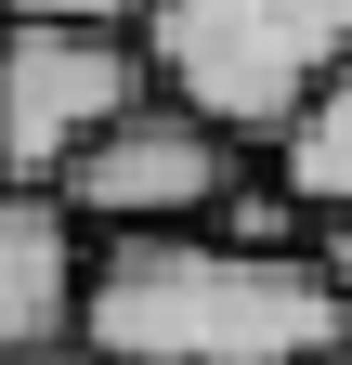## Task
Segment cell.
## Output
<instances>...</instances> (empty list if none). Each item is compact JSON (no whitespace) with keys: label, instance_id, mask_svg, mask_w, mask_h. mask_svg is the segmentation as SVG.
Segmentation results:
<instances>
[{"label":"cell","instance_id":"6da1fadb","mask_svg":"<svg viewBox=\"0 0 352 365\" xmlns=\"http://www.w3.org/2000/svg\"><path fill=\"white\" fill-rule=\"evenodd\" d=\"M78 339L105 365H326L352 352V300L314 248H248L222 222H157L92 248Z\"/></svg>","mask_w":352,"mask_h":365},{"label":"cell","instance_id":"7a4b0ae2","mask_svg":"<svg viewBox=\"0 0 352 365\" xmlns=\"http://www.w3.org/2000/svg\"><path fill=\"white\" fill-rule=\"evenodd\" d=\"M157 66L248 144H274L352 66V0H157Z\"/></svg>","mask_w":352,"mask_h":365},{"label":"cell","instance_id":"3957f363","mask_svg":"<svg viewBox=\"0 0 352 365\" xmlns=\"http://www.w3.org/2000/svg\"><path fill=\"white\" fill-rule=\"evenodd\" d=\"M144 91H170L157 39H130V26H14L0 14V182H53L66 196V170Z\"/></svg>","mask_w":352,"mask_h":365},{"label":"cell","instance_id":"277c9868","mask_svg":"<svg viewBox=\"0 0 352 365\" xmlns=\"http://www.w3.org/2000/svg\"><path fill=\"white\" fill-rule=\"evenodd\" d=\"M261 144L235 118H209L196 91H144V105H130L118 130L92 157L66 170V209L92 222V235H157V222H209L235 196V170H248Z\"/></svg>","mask_w":352,"mask_h":365},{"label":"cell","instance_id":"5b68a950","mask_svg":"<svg viewBox=\"0 0 352 365\" xmlns=\"http://www.w3.org/2000/svg\"><path fill=\"white\" fill-rule=\"evenodd\" d=\"M92 313V222L53 182H0V352L78 339Z\"/></svg>","mask_w":352,"mask_h":365},{"label":"cell","instance_id":"8992f818","mask_svg":"<svg viewBox=\"0 0 352 365\" xmlns=\"http://www.w3.org/2000/svg\"><path fill=\"white\" fill-rule=\"evenodd\" d=\"M274 157H287V182H300L314 209H352V66H339L314 105L274 130Z\"/></svg>","mask_w":352,"mask_h":365},{"label":"cell","instance_id":"52a82bcc","mask_svg":"<svg viewBox=\"0 0 352 365\" xmlns=\"http://www.w3.org/2000/svg\"><path fill=\"white\" fill-rule=\"evenodd\" d=\"M14 26H130V39H157V0H0Z\"/></svg>","mask_w":352,"mask_h":365},{"label":"cell","instance_id":"ba28073f","mask_svg":"<svg viewBox=\"0 0 352 365\" xmlns=\"http://www.w3.org/2000/svg\"><path fill=\"white\" fill-rule=\"evenodd\" d=\"M314 261H326V287L352 300V209H314Z\"/></svg>","mask_w":352,"mask_h":365},{"label":"cell","instance_id":"9c48e42d","mask_svg":"<svg viewBox=\"0 0 352 365\" xmlns=\"http://www.w3.org/2000/svg\"><path fill=\"white\" fill-rule=\"evenodd\" d=\"M0 365H105L92 339H39V352H0Z\"/></svg>","mask_w":352,"mask_h":365},{"label":"cell","instance_id":"30bf717a","mask_svg":"<svg viewBox=\"0 0 352 365\" xmlns=\"http://www.w3.org/2000/svg\"><path fill=\"white\" fill-rule=\"evenodd\" d=\"M326 365H352V352H326Z\"/></svg>","mask_w":352,"mask_h":365}]
</instances>
